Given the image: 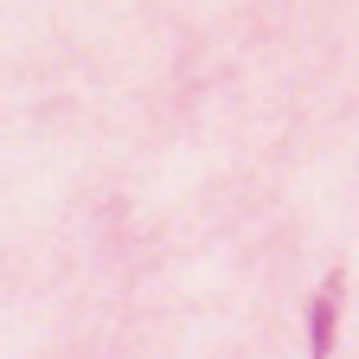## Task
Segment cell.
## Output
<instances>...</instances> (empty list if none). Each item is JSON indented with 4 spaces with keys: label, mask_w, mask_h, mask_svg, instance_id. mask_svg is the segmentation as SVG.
Masks as SVG:
<instances>
[{
    "label": "cell",
    "mask_w": 359,
    "mask_h": 359,
    "mask_svg": "<svg viewBox=\"0 0 359 359\" xmlns=\"http://www.w3.org/2000/svg\"><path fill=\"white\" fill-rule=\"evenodd\" d=\"M340 302H346V269H334L308 308V353L314 359H334V346H340Z\"/></svg>",
    "instance_id": "1"
}]
</instances>
